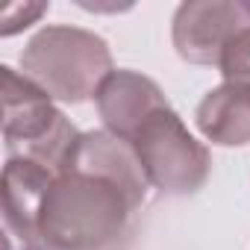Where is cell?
<instances>
[{
  "label": "cell",
  "mask_w": 250,
  "mask_h": 250,
  "mask_svg": "<svg viewBox=\"0 0 250 250\" xmlns=\"http://www.w3.org/2000/svg\"><path fill=\"white\" fill-rule=\"evenodd\" d=\"M47 12V3H6L0 9V36H15Z\"/></svg>",
  "instance_id": "obj_11"
},
{
  "label": "cell",
  "mask_w": 250,
  "mask_h": 250,
  "mask_svg": "<svg viewBox=\"0 0 250 250\" xmlns=\"http://www.w3.org/2000/svg\"><path fill=\"white\" fill-rule=\"evenodd\" d=\"M0 94H3V139L15 156L36 159L50 171H62L80 133L53 106V97L15 68H0Z\"/></svg>",
  "instance_id": "obj_3"
},
{
  "label": "cell",
  "mask_w": 250,
  "mask_h": 250,
  "mask_svg": "<svg viewBox=\"0 0 250 250\" xmlns=\"http://www.w3.org/2000/svg\"><path fill=\"white\" fill-rule=\"evenodd\" d=\"M133 209V200L118 183L91 171L65 168L44 194L39 241L59 250H97L124 232Z\"/></svg>",
  "instance_id": "obj_1"
},
{
  "label": "cell",
  "mask_w": 250,
  "mask_h": 250,
  "mask_svg": "<svg viewBox=\"0 0 250 250\" xmlns=\"http://www.w3.org/2000/svg\"><path fill=\"white\" fill-rule=\"evenodd\" d=\"M130 145L147 183L162 194H194L209 180V150L186 130L171 106L153 112L130 139Z\"/></svg>",
  "instance_id": "obj_4"
},
{
  "label": "cell",
  "mask_w": 250,
  "mask_h": 250,
  "mask_svg": "<svg viewBox=\"0 0 250 250\" xmlns=\"http://www.w3.org/2000/svg\"><path fill=\"white\" fill-rule=\"evenodd\" d=\"M194 121L212 145L221 147L250 145V85L224 83L212 88L200 100Z\"/></svg>",
  "instance_id": "obj_9"
},
{
  "label": "cell",
  "mask_w": 250,
  "mask_h": 250,
  "mask_svg": "<svg viewBox=\"0 0 250 250\" xmlns=\"http://www.w3.org/2000/svg\"><path fill=\"white\" fill-rule=\"evenodd\" d=\"M94 103L106 130L124 142H130L153 112L168 109L162 88L150 77L136 71H112L100 83Z\"/></svg>",
  "instance_id": "obj_6"
},
{
  "label": "cell",
  "mask_w": 250,
  "mask_h": 250,
  "mask_svg": "<svg viewBox=\"0 0 250 250\" xmlns=\"http://www.w3.org/2000/svg\"><path fill=\"white\" fill-rule=\"evenodd\" d=\"M53 177L56 171L27 156H12L3 168L0 191H3L6 227L24 241V247L39 241V212H42V203Z\"/></svg>",
  "instance_id": "obj_8"
},
{
  "label": "cell",
  "mask_w": 250,
  "mask_h": 250,
  "mask_svg": "<svg viewBox=\"0 0 250 250\" xmlns=\"http://www.w3.org/2000/svg\"><path fill=\"white\" fill-rule=\"evenodd\" d=\"M250 18L241 3L229 0H188L174 15L171 39L177 53L191 65H218L227 42L247 27Z\"/></svg>",
  "instance_id": "obj_5"
},
{
  "label": "cell",
  "mask_w": 250,
  "mask_h": 250,
  "mask_svg": "<svg viewBox=\"0 0 250 250\" xmlns=\"http://www.w3.org/2000/svg\"><path fill=\"white\" fill-rule=\"evenodd\" d=\"M24 250H59V247H50V244H44V241H33V244H27Z\"/></svg>",
  "instance_id": "obj_12"
},
{
  "label": "cell",
  "mask_w": 250,
  "mask_h": 250,
  "mask_svg": "<svg viewBox=\"0 0 250 250\" xmlns=\"http://www.w3.org/2000/svg\"><path fill=\"white\" fill-rule=\"evenodd\" d=\"M65 168H80V171H91L100 174L112 183H118L127 197L133 200V206H139L147 194V177L136 159V150L130 142H124L118 136H112L109 130H94V133H80V139L74 142Z\"/></svg>",
  "instance_id": "obj_7"
},
{
  "label": "cell",
  "mask_w": 250,
  "mask_h": 250,
  "mask_svg": "<svg viewBox=\"0 0 250 250\" xmlns=\"http://www.w3.org/2000/svg\"><path fill=\"white\" fill-rule=\"evenodd\" d=\"M218 68L227 83H244L250 85V24L241 27L224 47Z\"/></svg>",
  "instance_id": "obj_10"
},
{
  "label": "cell",
  "mask_w": 250,
  "mask_h": 250,
  "mask_svg": "<svg viewBox=\"0 0 250 250\" xmlns=\"http://www.w3.org/2000/svg\"><path fill=\"white\" fill-rule=\"evenodd\" d=\"M241 6H244V12H247V18H250V0H244Z\"/></svg>",
  "instance_id": "obj_13"
},
{
  "label": "cell",
  "mask_w": 250,
  "mask_h": 250,
  "mask_svg": "<svg viewBox=\"0 0 250 250\" xmlns=\"http://www.w3.org/2000/svg\"><path fill=\"white\" fill-rule=\"evenodd\" d=\"M21 71L50 97L83 103L115 71L109 44L80 27H44L21 53Z\"/></svg>",
  "instance_id": "obj_2"
}]
</instances>
